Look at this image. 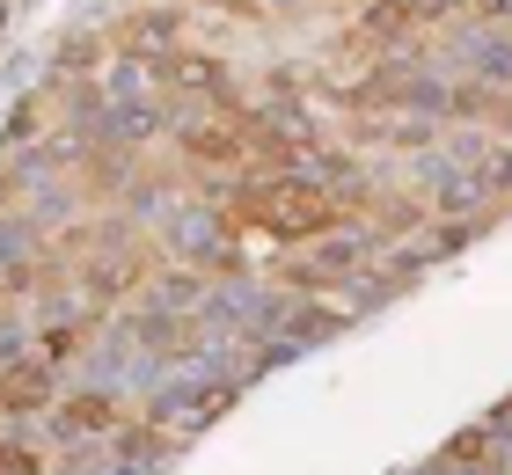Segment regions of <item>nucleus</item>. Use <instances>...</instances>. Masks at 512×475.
Listing matches in <instances>:
<instances>
[{
	"label": "nucleus",
	"mask_w": 512,
	"mask_h": 475,
	"mask_svg": "<svg viewBox=\"0 0 512 475\" xmlns=\"http://www.w3.org/2000/svg\"><path fill=\"white\" fill-rule=\"evenodd\" d=\"M330 220H337V205L322 198L315 183H264V190H249L235 205V227L242 234H271V242H300V234H315Z\"/></svg>",
	"instance_id": "nucleus-1"
},
{
	"label": "nucleus",
	"mask_w": 512,
	"mask_h": 475,
	"mask_svg": "<svg viewBox=\"0 0 512 475\" xmlns=\"http://www.w3.org/2000/svg\"><path fill=\"white\" fill-rule=\"evenodd\" d=\"M0 475H30V454H8V446H0Z\"/></svg>",
	"instance_id": "nucleus-2"
}]
</instances>
